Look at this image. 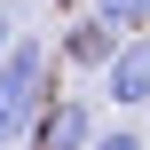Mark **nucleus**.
<instances>
[{
    "mask_svg": "<svg viewBox=\"0 0 150 150\" xmlns=\"http://www.w3.org/2000/svg\"><path fill=\"white\" fill-rule=\"evenodd\" d=\"M40 103H47V47L16 32L8 55H0V142H24Z\"/></svg>",
    "mask_w": 150,
    "mask_h": 150,
    "instance_id": "f257e3e1",
    "label": "nucleus"
},
{
    "mask_svg": "<svg viewBox=\"0 0 150 150\" xmlns=\"http://www.w3.org/2000/svg\"><path fill=\"white\" fill-rule=\"evenodd\" d=\"M87 134H95V111H87L79 95H47V103L32 111V127H24L32 150H87Z\"/></svg>",
    "mask_w": 150,
    "mask_h": 150,
    "instance_id": "f03ea898",
    "label": "nucleus"
},
{
    "mask_svg": "<svg viewBox=\"0 0 150 150\" xmlns=\"http://www.w3.org/2000/svg\"><path fill=\"white\" fill-rule=\"evenodd\" d=\"M103 95L111 103H150V32H127L103 63Z\"/></svg>",
    "mask_w": 150,
    "mask_h": 150,
    "instance_id": "7ed1b4c3",
    "label": "nucleus"
},
{
    "mask_svg": "<svg viewBox=\"0 0 150 150\" xmlns=\"http://www.w3.org/2000/svg\"><path fill=\"white\" fill-rule=\"evenodd\" d=\"M55 47H63V63H95V71H103V63H111V47H119V32H111L103 16H79V24H63V40H55Z\"/></svg>",
    "mask_w": 150,
    "mask_h": 150,
    "instance_id": "20e7f679",
    "label": "nucleus"
},
{
    "mask_svg": "<svg viewBox=\"0 0 150 150\" xmlns=\"http://www.w3.org/2000/svg\"><path fill=\"white\" fill-rule=\"evenodd\" d=\"M95 16L127 40V32H150V0H95Z\"/></svg>",
    "mask_w": 150,
    "mask_h": 150,
    "instance_id": "39448f33",
    "label": "nucleus"
},
{
    "mask_svg": "<svg viewBox=\"0 0 150 150\" xmlns=\"http://www.w3.org/2000/svg\"><path fill=\"white\" fill-rule=\"evenodd\" d=\"M87 150H150L134 127H111V134H87Z\"/></svg>",
    "mask_w": 150,
    "mask_h": 150,
    "instance_id": "423d86ee",
    "label": "nucleus"
},
{
    "mask_svg": "<svg viewBox=\"0 0 150 150\" xmlns=\"http://www.w3.org/2000/svg\"><path fill=\"white\" fill-rule=\"evenodd\" d=\"M8 40H16V24H8V8H0V55H8Z\"/></svg>",
    "mask_w": 150,
    "mask_h": 150,
    "instance_id": "0eeeda50",
    "label": "nucleus"
},
{
    "mask_svg": "<svg viewBox=\"0 0 150 150\" xmlns=\"http://www.w3.org/2000/svg\"><path fill=\"white\" fill-rule=\"evenodd\" d=\"M142 142H150V134H142Z\"/></svg>",
    "mask_w": 150,
    "mask_h": 150,
    "instance_id": "6e6552de",
    "label": "nucleus"
}]
</instances>
